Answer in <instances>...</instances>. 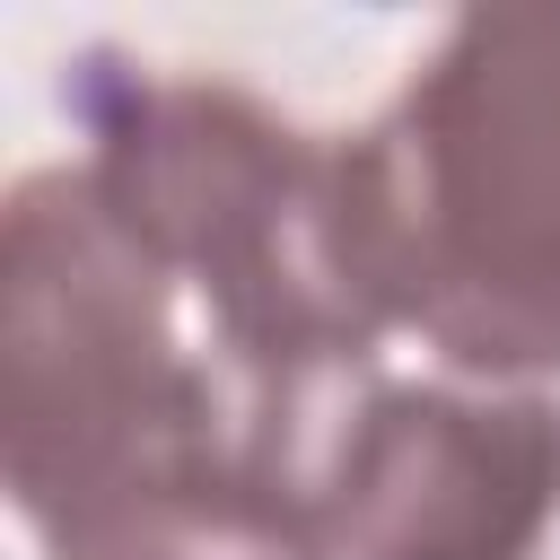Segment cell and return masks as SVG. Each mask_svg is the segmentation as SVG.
<instances>
[{"instance_id":"obj_1","label":"cell","mask_w":560,"mask_h":560,"mask_svg":"<svg viewBox=\"0 0 560 560\" xmlns=\"http://www.w3.org/2000/svg\"><path fill=\"white\" fill-rule=\"evenodd\" d=\"M324 429L219 341L88 166H44L0 228V464L44 560H332Z\"/></svg>"},{"instance_id":"obj_2","label":"cell","mask_w":560,"mask_h":560,"mask_svg":"<svg viewBox=\"0 0 560 560\" xmlns=\"http://www.w3.org/2000/svg\"><path fill=\"white\" fill-rule=\"evenodd\" d=\"M341 158V245L455 368H560V9L464 18Z\"/></svg>"},{"instance_id":"obj_3","label":"cell","mask_w":560,"mask_h":560,"mask_svg":"<svg viewBox=\"0 0 560 560\" xmlns=\"http://www.w3.org/2000/svg\"><path fill=\"white\" fill-rule=\"evenodd\" d=\"M79 105L96 122V192L201 306V341L332 438L385 332L341 245V158L210 79L105 70Z\"/></svg>"},{"instance_id":"obj_4","label":"cell","mask_w":560,"mask_h":560,"mask_svg":"<svg viewBox=\"0 0 560 560\" xmlns=\"http://www.w3.org/2000/svg\"><path fill=\"white\" fill-rule=\"evenodd\" d=\"M315 508L350 560H534L560 516V411L368 385L324 446Z\"/></svg>"}]
</instances>
